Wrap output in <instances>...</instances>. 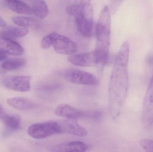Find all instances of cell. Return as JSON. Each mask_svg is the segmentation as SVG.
Instances as JSON below:
<instances>
[{
	"label": "cell",
	"instance_id": "cell-1",
	"mask_svg": "<svg viewBox=\"0 0 153 152\" xmlns=\"http://www.w3.org/2000/svg\"><path fill=\"white\" fill-rule=\"evenodd\" d=\"M129 55V44L124 42L116 57L109 87L110 111L113 117L119 115L127 95Z\"/></svg>",
	"mask_w": 153,
	"mask_h": 152
},
{
	"label": "cell",
	"instance_id": "cell-2",
	"mask_svg": "<svg viewBox=\"0 0 153 152\" xmlns=\"http://www.w3.org/2000/svg\"><path fill=\"white\" fill-rule=\"evenodd\" d=\"M110 10L108 5L103 7L96 26V45L99 65L104 66L108 62L111 41Z\"/></svg>",
	"mask_w": 153,
	"mask_h": 152
},
{
	"label": "cell",
	"instance_id": "cell-3",
	"mask_svg": "<svg viewBox=\"0 0 153 152\" xmlns=\"http://www.w3.org/2000/svg\"><path fill=\"white\" fill-rule=\"evenodd\" d=\"M77 30L83 37H91L93 35L94 22L93 8L91 3L81 8L74 16Z\"/></svg>",
	"mask_w": 153,
	"mask_h": 152
},
{
	"label": "cell",
	"instance_id": "cell-4",
	"mask_svg": "<svg viewBox=\"0 0 153 152\" xmlns=\"http://www.w3.org/2000/svg\"><path fill=\"white\" fill-rule=\"evenodd\" d=\"M60 74L67 81L77 84L95 86L99 83L94 75L77 69H68L62 71Z\"/></svg>",
	"mask_w": 153,
	"mask_h": 152
},
{
	"label": "cell",
	"instance_id": "cell-5",
	"mask_svg": "<svg viewBox=\"0 0 153 152\" xmlns=\"http://www.w3.org/2000/svg\"><path fill=\"white\" fill-rule=\"evenodd\" d=\"M28 134L36 139L46 138L55 134H60V126L58 122L36 123L30 126L28 129Z\"/></svg>",
	"mask_w": 153,
	"mask_h": 152
},
{
	"label": "cell",
	"instance_id": "cell-6",
	"mask_svg": "<svg viewBox=\"0 0 153 152\" xmlns=\"http://www.w3.org/2000/svg\"><path fill=\"white\" fill-rule=\"evenodd\" d=\"M142 121L146 129H149L153 124V74L144 101Z\"/></svg>",
	"mask_w": 153,
	"mask_h": 152
},
{
	"label": "cell",
	"instance_id": "cell-7",
	"mask_svg": "<svg viewBox=\"0 0 153 152\" xmlns=\"http://www.w3.org/2000/svg\"><path fill=\"white\" fill-rule=\"evenodd\" d=\"M31 77L10 76L3 80L4 86L8 89L19 92H28L30 89Z\"/></svg>",
	"mask_w": 153,
	"mask_h": 152
},
{
	"label": "cell",
	"instance_id": "cell-8",
	"mask_svg": "<svg viewBox=\"0 0 153 152\" xmlns=\"http://www.w3.org/2000/svg\"><path fill=\"white\" fill-rule=\"evenodd\" d=\"M52 46L57 53L72 55L77 51L76 43L69 37L57 34L53 42Z\"/></svg>",
	"mask_w": 153,
	"mask_h": 152
},
{
	"label": "cell",
	"instance_id": "cell-9",
	"mask_svg": "<svg viewBox=\"0 0 153 152\" xmlns=\"http://www.w3.org/2000/svg\"><path fill=\"white\" fill-rule=\"evenodd\" d=\"M68 61L73 65L81 67H93L99 65L100 60L95 50L79 54H72L68 57Z\"/></svg>",
	"mask_w": 153,
	"mask_h": 152
},
{
	"label": "cell",
	"instance_id": "cell-10",
	"mask_svg": "<svg viewBox=\"0 0 153 152\" xmlns=\"http://www.w3.org/2000/svg\"><path fill=\"white\" fill-rule=\"evenodd\" d=\"M58 122L60 126V134L66 133L79 137H85L88 134L87 130L79 125L76 120L67 119Z\"/></svg>",
	"mask_w": 153,
	"mask_h": 152
},
{
	"label": "cell",
	"instance_id": "cell-11",
	"mask_svg": "<svg viewBox=\"0 0 153 152\" xmlns=\"http://www.w3.org/2000/svg\"><path fill=\"white\" fill-rule=\"evenodd\" d=\"M55 113L57 116L67 119L76 120L78 119H83L84 111L76 109L69 104H63L56 107Z\"/></svg>",
	"mask_w": 153,
	"mask_h": 152
},
{
	"label": "cell",
	"instance_id": "cell-12",
	"mask_svg": "<svg viewBox=\"0 0 153 152\" xmlns=\"http://www.w3.org/2000/svg\"><path fill=\"white\" fill-rule=\"evenodd\" d=\"M0 50L5 53L19 56L24 52L22 46L12 39L0 36Z\"/></svg>",
	"mask_w": 153,
	"mask_h": 152
},
{
	"label": "cell",
	"instance_id": "cell-13",
	"mask_svg": "<svg viewBox=\"0 0 153 152\" xmlns=\"http://www.w3.org/2000/svg\"><path fill=\"white\" fill-rule=\"evenodd\" d=\"M8 9L14 12L23 15L33 14L32 9L29 5L20 0H4Z\"/></svg>",
	"mask_w": 153,
	"mask_h": 152
},
{
	"label": "cell",
	"instance_id": "cell-14",
	"mask_svg": "<svg viewBox=\"0 0 153 152\" xmlns=\"http://www.w3.org/2000/svg\"><path fill=\"white\" fill-rule=\"evenodd\" d=\"M7 103L11 107L21 110H27L37 107L36 104L34 102L23 97L10 98L7 100Z\"/></svg>",
	"mask_w": 153,
	"mask_h": 152
},
{
	"label": "cell",
	"instance_id": "cell-15",
	"mask_svg": "<svg viewBox=\"0 0 153 152\" xmlns=\"http://www.w3.org/2000/svg\"><path fill=\"white\" fill-rule=\"evenodd\" d=\"M54 149V151L83 152L87 151L88 146L82 142L74 141L59 145Z\"/></svg>",
	"mask_w": 153,
	"mask_h": 152
},
{
	"label": "cell",
	"instance_id": "cell-16",
	"mask_svg": "<svg viewBox=\"0 0 153 152\" xmlns=\"http://www.w3.org/2000/svg\"><path fill=\"white\" fill-rule=\"evenodd\" d=\"M28 31L26 28L9 26L0 31V36L10 39L21 38L26 36Z\"/></svg>",
	"mask_w": 153,
	"mask_h": 152
},
{
	"label": "cell",
	"instance_id": "cell-17",
	"mask_svg": "<svg viewBox=\"0 0 153 152\" xmlns=\"http://www.w3.org/2000/svg\"><path fill=\"white\" fill-rule=\"evenodd\" d=\"M33 14L38 18H45L47 17L49 9L47 4L44 0H31Z\"/></svg>",
	"mask_w": 153,
	"mask_h": 152
},
{
	"label": "cell",
	"instance_id": "cell-18",
	"mask_svg": "<svg viewBox=\"0 0 153 152\" xmlns=\"http://www.w3.org/2000/svg\"><path fill=\"white\" fill-rule=\"evenodd\" d=\"M0 120L4 124L9 131L17 130L20 125V118L17 115H10L4 113L0 118Z\"/></svg>",
	"mask_w": 153,
	"mask_h": 152
},
{
	"label": "cell",
	"instance_id": "cell-19",
	"mask_svg": "<svg viewBox=\"0 0 153 152\" xmlns=\"http://www.w3.org/2000/svg\"><path fill=\"white\" fill-rule=\"evenodd\" d=\"M26 63V59L23 58L11 59L4 62L2 64V68L6 70H16L22 68Z\"/></svg>",
	"mask_w": 153,
	"mask_h": 152
},
{
	"label": "cell",
	"instance_id": "cell-20",
	"mask_svg": "<svg viewBox=\"0 0 153 152\" xmlns=\"http://www.w3.org/2000/svg\"><path fill=\"white\" fill-rule=\"evenodd\" d=\"M12 21L14 24L21 27L36 28L38 26L37 21L30 18L15 17L13 18Z\"/></svg>",
	"mask_w": 153,
	"mask_h": 152
},
{
	"label": "cell",
	"instance_id": "cell-21",
	"mask_svg": "<svg viewBox=\"0 0 153 152\" xmlns=\"http://www.w3.org/2000/svg\"><path fill=\"white\" fill-rule=\"evenodd\" d=\"M58 33L56 32H53L47 35L42 39L41 43V46L44 49H47L50 48L53 45V42L55 37Z\"/></svg>",
	"mask_w": 153,
	"mask_h": 152
},
{
	"label": "cell",
	"instance_id": "cell-22",
	"mask_svg": "<svg viewBox=\"0 0 153 152\" xmlns=\"http://www.w3.org/2000/svg\"><path fill=\"white\" fill-rule=\"evenodd\" d=\"M101 117L102 114L100 112L95 111H84L83 119L98 120L100 119Z\"/></svg>",
	"mask_w": 153,
	"mask_h": 152
},
{
	"label": "cell",
	"instance_id": "cell-23",
	"mask_svg": "<svg viewBox=\"0 0 153 152\" xmlns=\"http://www.w3.org/2000/svg\"><path fill=\"white\" fill-rule=\"evenodd\" d=\"M140 144L142 148L146 151L153 152V140L142 139L140 141Z\"/></svg>",
	"mask_w": 153,
	"mask_h": 152
},
{
	"label": "cell",
	"instance_id": "cell-24",
	"mask_svg": "<svg viewBox=\"0 0 153 152\" xmlns=\"http://www.w3.org/2000/svg\"><path fill=\"white\" fill-rule=\"evenodd\" d=\"M124 0H110V10L112 14L117 12Z\"/></svg>",
	"mask_w": 153,
	"mask_h": 152
},
{
	"label": "cell",
	"instance_id": "cell-25",
	"mask_svg": "<svg viewBox=\"0 0 153 152\" xmlns=\"http://www.w3.org/2000/svg\"><path fill=\"white\" fill-rule=\"evenodd\" d=\"M91 0H75L74 4L81 7H83L86 4L91 3Z\"/></svg>",
	"mask_w": 153,
	"mask_h": 152
},
{
	"label": "cell",
	"instance_id": "cell-26",
	"mask_svg": "<svg viewBox=\"0 0 153 152\" xmlns=\"http://www.w3.org/2000/svg\"><path fill=\"white\" fill-rule=\"evenodd\" d=\"M7 56L6 53L0 50V61H3L7 59Z\"/></svg>",
	"mask_w": 153,
	"mask_h": 152
},
{
	"label": "cell",
	"instance_id": "cell-27",
	"mask_svg": "<svg viewBox=\"0 0 153 152\" xmlns=\"http://www.w3.org/2000/svg\"><path fill=\"white\" fill-rule=\"evenodd\" d=\"M6 23L5 22V21L0 16V27H4L6 26Z\"/></svg>",
	"mask_w": 153,
	"mask_h": 152
},
{
	"label": "cell",
	"instance_id": "cell-28",
	"mask_svg": "<svg viewBox=\"0 0 153 152\" xmlns=\"http://www.w3.org/2000/svg\"><path fill=\"white\" fill-rule=\"evenodd\" d=\"M4 113H5V112L4 111L2 106L0 104V118L4 114Z\"/></svg>",
	"mask_w": 153,
	"mask_h": 152
}]
</instances>
